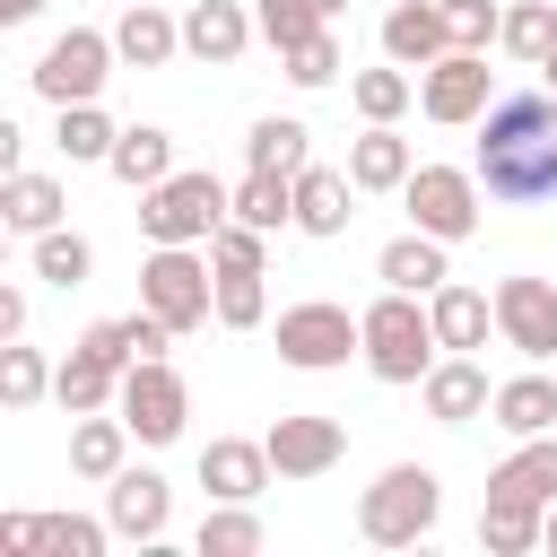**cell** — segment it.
<instances>
[{"mask_svg": "<svg viewBox=\"0 0 557 557\" xmlns=\"http://www.w3.org/2000/svg\"><path fill=\"white\" fill-rule=\"evenodd\" d=\"M470 174L487 183V200H548L557 191V87H522V96H496L479 113V157Z\"/></svg>", "mask_w": 557, "mask_h": 557, "instance_id": "1", "label": "cell"}, {"mask_svg": "<svg viewBox=\"0 0 557 557\" xmlns=\"http://www.w3.org/2000/svg\"><path fill=\"white\" fill-rule=\"evenodd\" d=\"M366 374L374 383H426V366H435V313H426V296H400V287H383L366 313Z\"/></svg>", "mask_w": 557, "mask_h": 557, "instance_id": "2", "label": "cell"}, {"mask_svg": "<svg viewBox=\"0 0 557 557\" xmlns=\"http://www.w3.org/2000/svg\"><path fill=\"white\" fill-rule=\"evenodd\" d=\"M435 513H444V479H435L426 461H392V470L357 496V531H366L374 548H418V540L435 531Z\"/></svg>", "mask_w": 557, "mask_h": 557, "instance_id": "3", "label": "cell"}, {"mask_svg": "<svg viewBox=\"0 0 557 557\" xmlns=\"http://www.w3.org/2000/svg\"><path fill=\"white\" fill-rule=\"evenodd\" d=\"M235 218V191L200 165V174H165L157 191H139V226L148 244H209L218 226Z\"/></svg>", "mask_w": 557, "mask_h": 557, "instance_id": "4", "label": "cell"}, {"mask_svg": "<svg viewBox=\"0 0 557 557\" xmlns=\"http://www.w3.org/2000/svg\"><path fill=\"white\" fill-rule=\"evenodd\" d=\"M218 261H200L191 244H157L148 261H139V305L148 313H165L174 331H200L209 313H218V278H209Z\"/></svg>", "mask_w": 557, "mask_h": 557, "instance_id": "5", "label": "cell"}, {"mask_svg": "<svg viewBox=\"0 0 557 557\" xmlns=\"http://www.w3.org/2000/svg\"><path fill=\"white\" fill-rule=\"evenodd\" d=\"M278 357H287L296 374H331V366L366 357V322H357L348 305H331V296L287 305V313H278Z\"/></svg>", "mask_w": 557, "mask_h": 557, "instance_id": "6", "label": "cell"}, {"mask_svg": "<svg viewBox=\"0 0 557 557\" xmlns=\"http://www.w3.org/2000/svg\"><path fill=\"white\" fill-rule=\"evenodd\" d=\"M113 61H122V52H113V35L70 26V35H52V44H44V61H35L26 78H35V96H44V104H96V87L113 78Z\"/></svg>", "mask_w": 557, "mask_h": 557, "instance_id": "7", "label": "cell"}, {"mask_svg": "<svg viewBox=\"0 0 557 557\" xmlns=\"http://www.w3.org/2000/svg\"><path fill=\"white\" fill-rule=\"evenodd\" d=\"M479 174H461V165H418L409 183H400V200H409V226H426V235H444V244H461V235H479Z\"/></svg>", "mask_w": 557, "mask_h": 557, "instance_id": "8", "label": "cell"}, {"mask_svg": "<svg viewBox=\"0 0 557 557\" xmlns=\"http://www.w3.org/2000/svg\"><path fill=\"white\" fill-rule=\"evenodd\" d=\"M122 418H131L139 444H174L183 418H191V383L165 357H139V366H122Z\"/></svg>", "mask_w": 557, "mask_h": 557, "instance_id": "9", "label": "cell"}, {"mask_svg": "<svg viewBox=\"0 0 557 557\" xmlns=\"http://www.w3.org/2000/svg\"><path fill=\"white\" fill-rule=\"evenodd\" d=\"M418 104H426V122H444V131H461V122H479L487 113V52H444V61H426L418 70Z\"/></svg>", "mask_w": 557, "mask_h": 557, "instance_id": "10", "label": "cell"}, {"mask_svg": "<svg viewBox=\"0 0 557 557\" xmlns=\"http://www.w3.org/2000/svg\"><path fill=\"white\" fill-rule=\"evenodd\" d=\"M270 461H278V479H322V470H339V453H348V426L339 418H322V409H287L270 435Z\"/></svg>", "mask_w": 557, "mask_h": 557, "instance_id": "11", "label": "cell"}, {"mask_svg": "<svg viewBox=\"0 0 557 557\" xmlns=\"http://www.w3.org/2000/svg\"><path fill=\"white\" fill-rule=\"evenodd\" d=\"M165 513H174V487L157 479V470H113L104 479V522H113V540H165Z\"/></svg>", "mask_w": 557, "mask_h": 557, "instance_id": "12", "label": "cell"}, {"mask_svg": "<svg viewBox=\"0 0 557 557\" xmlns=\"http://www.w3.org/2000/svg\"><path fill=\"white\" fill-rule=\"evenodd\" d=\"M496 331L522 357H557V287L548 278H505L496 287Z\"/></svg>", "mask_w": 557, "mask_h": 557, "instance_id": "13", "label": "cell"}, {"mask_svg": "<svg viewBox=\"0 0 557 557\" xmlns=\"http://www.w3.org/2000/svg\"><path fill=\"white\" fill-rule=\"evenodd\" d=\"M418 400H426V418H444V426H470L479 409H496V383H487V366L479 357H435L426 366V383H418Z\"/></svg>", "mask_w": 557, "mask_h": 557, "instance_id": "14", "label": "cell"}, {"mask_svg": "<svg viewBox=\"0 0 557 557\" xmlns=\"http://www.w3.org/2000/svg\"><path fill=\"white\" fill-rule=\"evenodd\" d=\"M270 444H252V435H218V444H200V487L218 496V505H252L261 487H270Z\"/></svg>", "mask_w": 557, "mask_h": 557, "instance_id": "15", "label": "cell"}, {"mask_svg": "<svg viewBox=\"0 0 557 557\" xmlns=\"http://www.w3.org/2000/svg\"><path fill=\"white\" fill-rule=\"evenodd\" d=\"M487 505H531L548 513L557 505V435H522V453H505L487 470Z\"/></svg>", "mask_w": 557, "mask_h": 557, "instance_id": "16", "label": "cell"}, {"mask_svg": "<svg viewBox=\"0 0 557 557\" xmlns=\"http://www.w3.org/2000/svg\"><path fill=\"white\" fill-rule=\"evenodd\" d=\"M444 52H453V17H444V0H400V9L383 17V61L426 70V61H444Z\"/></svg>", "mask_w": 557, "mask_h": 557, "instance_id": "17", "label": "cell"}, {"mask_svg": "<svg viewBox=\"0 0 557 557\" xmlns=\"http://www.w3.org/2000/svg\"><path fill=\"white\" fill-rule=\"evenodd\" d=\"M252 26H261V17H244L235 0H191V9H183V52L209 61V70H226V61H244Z\"/></svg>", "mask_w": 557, "mask_h": 557, "instance_id": "18", "label": "cell"}, {"mask_svg": "<svg viewBox=\"0 0 557 557\" xmlns=\"http://www.w3.org/2000/svg\"><path fill=\"white\" fill-rule=\"evenodd\" d=\"M374 278L383 287H400V296H435L453 270H444V235H426V226H409V235H392L383 252H374Z\"/></svg>", "mask_w": 557, "mask_h": 557, "instance_id": "19", "label": "cell"}, {"mask_svg": "<svg viewBox=\"0 0 557 557\" xmlns=\"http://www.w3.org/2000/svg\"><path fill=\"white\" fill-rule=\"evenodd\" d=\"M113 52L131 70H165L183 52V17H165L157 0H122V26H113Z\"/></svg>", "mask_w": 557, "mask_h": 557, "instance_id": "20", "label": "cell"}, {"mask_svg": "<svg viewBox=\"0 0 557 557\" xmlns=\"http://www.w3.org/2000/svg\"><path fill=\"white\" fill-rule=\"evenodd\" d=\"M409 174H418V157L392 122H366V139H348V183L357 191H400Z\"/></svg>", "mask_w": 557, "mask_h": 557, "instance_id": "21", "label": "cell"}, {"mask_svg": "<svg viewBox=\"0 0 557 557\" xmlns=\"http://www.w3.org/2000/svg\"><path fill=\"white\" fill-rule=\"evenodd\" d=\"M348 191H357V183H348V165H305V174H296V226H305V235H322V244H331V235H348V218H357V209H348Z\"/></svg>", "mask_w": 557, "mask_h": 557, "instance_id": "22", "label": "cell"}, {"mask_svg": "<svg viewBox=\"0 0 557 557\" xmlns=\"http://www.w3.org/2000/svg\"><path fill=\"white\" fill-rule=\"evenodd\" d=\"M426 313H435V339L444 348H487V331H496V296H479V287H461V278H444L435 296H426Z\"/></svg>", "mask_w": 557, "mask_h": 557, "instance_id": "23", "label": "cell"}, {"mask_svg": "<svg viewBox=\"0 0 557 557\" xmlns=\"http://www.w3.org/2000/svg\"><path fill=\"white\" fill-rule=\"evenodd\" d=\"M104 165H113V183H131V191H157V183L174 174V139H165L157 122H131V131L113 139V157H104Z\"/></svg>", "mask_w": 557, "mask_h": 557, "instance_id": "24", "label": "cell"}, {"mask_svg": "<svg viewBox=\"0 0 557 557\" xmlns=\"http://www.w3.org/2000/svg\"><path fill=\"white\" fill-rule=\"evenodd\" d=\"M52 400H61L70 418H87V409L122 400V366H104L96 348H70V357H61V374H52Z\"/></svg>", "mask_w": 557, "mask_h": 557, "instance_id": "25", "label": "cell"}, {"mask_svg": "<svg viewBox=\"0 0 557 557\" xmlns=\"http://www.w3.org/2000/svg\"><path fill=\"white\" fill-rule=\"evenodd\" d=\"M0 218L35 244L44 226H61V183H52V174H26V165H17V174H0Z\"/></svg>", "mask_w": 557, "mask_h": 557, "instance_id": "26", "label": "cell"}, {"mask_svg": "<svg viewBox=\"0 0 557 557\" xmlns=\"http://www.w3.org/2000/svg\"><path fill=\"white\" fill-rule=\"evenodd\" d=\"M122 453H131V418L87 409V418L70 426V470H78V479H113V470H122Z\"/></svg>", "mask_w": 557, "mask_h": 557, "instance_id": "27", "label": "cell"}, {"mask_svg": "<svg viewBox=\"0 0 557 557\" xmlns=\"http://www.w3.org/2000/svg\"><path fill=\"white\" fill-rule=\"evenodd\" d=\"M305 122L296 113H261L252 131H244V165H261V174H305Z\"/></svg>", "mask_w": 557, "mask_h": 557, "instance_id": "28", "label": "cell"}, {"mask_svg": "<svg viewBox=\"0 0 557 557\" xmlns=\"http://www.w3.org/2000/svg\"><path fill=\"white\" fill-rule=\"evenodd\" d=\"M496 426H505V435H548V426H557V383H548V374L496 383Z\"/></svg>", "mask_w": 557, "mask_h": 557, "instance_id": "29", "label": "cell"}, {"mask_svg": "<svg viewBox=\"0 0 557 557\" xmlns=\"http://www.w3.org/2000/svg\"><path fill=\"white\" fill-rule=\"evenodd\" d=\"M235 218L244 226H261V235H278V226H296V174H244L235 183Z\"/></svg>", "mask_w": 557, "mask_h": 557, "instance_id": "30", "label": "cell"}, {"mask_svg": "<svg viewBox=\"0 0 557 557\" xmlns=\"http://www.w3.org/2000/svg\"><path fill=\"white\" fill-rule=\"evenodd\" d=\"M261 540H270L261 513H252V505H218V496H209V513H200V531H191L200 557H252Z\"/></svg>", "mask_w": 557, "mask_h": 557, "instance_id": "31", "label": "cell"}, {"mask_svg": "<svg viewBox=\"0 0 557 557\" xmlns=\"http://www.w3.org/2000/svg\"><path fill=\"white\" fill-rule=\"evenodd\" d=\"M348 104H357L366 122H400V113L418 104V78H409L400 61H383V70H357V78H348Z\"/></svg>", "mask_w": 557, "mask_h": 557, "instance_id": "32", "label": "cell"}, {"mask_svg": "<svg viewBox=\"0 0 557 557\" xmlns=\"http://www.w3.org/2000/svg\"><path fill=\"white\" fill-rule=\"evenodd\" d=\"M87 270H96V244L87 235H70V226H44L35 235V278L44 287H87Z\"/></svg>", "mask_w": 557, "mask_h": 557, "instance_id": "33", "label": "cell"}, {"mask_svg": "<svg viewBox=\"0 0 557 557\" xmlns=\"http://www.w3.org/2000/svg\"><path fill=\"white\" fill-rule=\"evenodd\" d=\"M496 44H505L513 61H531V70H540V61L557 52V0H513V9H505V35H496Z\"/></svg>", "mask_w": 557, "mask_h": 557, "instance_id": "34", "label": "cell"}, {"mask_svg": "<svg viewBox=\"0 0 557 557\" xmlns=\"http://www.w3.org/2000/svg\"><path fill=\"white\" fill-rule=\"evenodd\" d=\"M540 540H548V513H531V505H479V548L522 557V548H540Z\"/></svg>", "mask_w": 557, "mask_h": 557, "instance_id": "35", "label": "cell"}, {"mask_svg": "<svg viewBox=\"0 0 557 557\" xmlns=\"http://www.w3.org/2000/svg\"><path fill=\"white\" fill-rule=\"evenodd\" d=\"M52 392V366H44V348H26V339H0V400L9 409H35Z\"/></svg>", "mask_w": 557, "mask_h": 557, "instance_id": "36", "label": "cell"}, {"mask_svg": "<svg viewBox=\"0 0 557 557\" xmlns=\"http://www.w3.org/2000/svg\"><path fill=\"white\" fill-rule=\"evenodd\" d=\"M113 139H122V131H113L96 104H61V157H70V165H104Z\"/></svg>", "mask_w": 557, "mask_h": 557, "instance_id": "37", "label": "cell"}, {"mask_svg": "<svg viewBox=\"0 0 557 557\" xmlns=\"http://www.w3.org/2000/svg\"><path fill=\"white\" fill-rule=\"evenodd\" d=\"M252 17H261V35L287 52V44H305V35H322V26H331V0H261Z\"/></svg>", "mask_w": 557, "mask_h": 557, "instance_id": "38", "label": "cell"}, {"mask_svg": "<svg viewBox=\"0 0 557 557\" xmlns=\"http://www.w3.org/2000/svg\"><path fill=\"white\" fill-rule=\"evenodd\" d=\"M278 61H287V78H296V87H331V78L348 70V61H339V35H331V26H322V35H305V44H287Z\"/></svg>", "mask_w": 557, "mask_h": 557, "instance_id": "39", "label": "cell"}, {"mask_svg": "<svg viewBox=\"0 0 557 557\" xmlns=\"http://www.w3.org/2000/svg\"><path fill=\"white\" fill-rule=\"evenodd\" d=\"M261 313H270L261 270H218V322H226V331H252Z\"/></svg>", "mask_w": 557, "mask_h": 557, "instance_id": "40", "label": "cell"}, {"mask_svg": "<svg viewBox=\"0 0 557 557\" xmlns=\"http://www.w3.org/2000/svg\"><path fill=\"white\" fill-rule=\"evenodd\" d=\"M113 522H87V513H44V557H104Z\"/></svg>", "mask_w": 557, "mask_h": 557, "instance_id": "41", "label": "cell"}, {"mask_svg": "<svg viewBox=\"0 0 557 557\" xmlns=\"http://www.w3.org/2000/svg\"><path fill=\"white\" fill-rule=\"evenodd\" d=\"M444 17H453V44H461V52H487V44L505 35V9H496V0H444Z\"/></svg>", "mask_w": 557, "mask_h": 557, "instance_id": "42", "label": "cell"}, {"mask_svg": "<svg viewBox=\"0 0 557 557\" xmlns=\"http://www.w3.org/2000/svg\"><path fill=\"white\" fill-rule=\"evenodd\" d=\"M209 261H218V270H261V226L226 218V226L209 235Z\"/></svg>", "mask_w": 557, "mask_h": 557, "instance_id": "43", "label": "cell"}, {"mask_svg": "<svg viewBox=\"0 0 557 557\" xmlns=\"http://www.w3.org/2000/svg\"><path fill=\"white\" fill-rule=\"evenodd\" d=\"M0 548L9 557H44V513H0Z\"/></svg>", "mask_w": 557, "mask_h": 557, "instance_id": "44", "label": "cell"}, {"mask_svg": "<svg viewBox=\"0 0 557 557\" xmlns=\"http://www.w3.org/2000/svg\"><path fill=\"white\" fill-rule=\"evenodd\" d=\"M0 339H26V287H0Z\"/></svg>", "mask_w": 557, "mask_h": 557, "instance_id": "45", "label": "cell"}, {"mask_svg": "<svg viewBox=\"0 0 557 557\" xmlns=\"http://www.w3.org/2000/svg\"><path fill=\"white\" fill-rule=\"evenodd\" d=\"M17 157H26V131H17V122H0V174H17Z\"/></svg>", "mask_w": 557, "mask_h": 557, "instance_id": "46", "label": "cell"}, {"mask_svg": "<svg viewBox=\"0 0 557 557\" xmlns=\"http://www.w3.org/2000/svg\"><path fill=\"white\" fill-rule=\"evenodd\" d=\"M35 9H44V0H0V26H26Z\"/></svg>", "mask_w": 557, "mask_h": 557, "instance_id": "47", "label": "cell"}, {"mask_svg": "<svg viewBox=\"0 0 557 557\" xmlns=\"http://www.w3.org/2000/svg\"><path fill=\"white\" fill-rule=\"evenodd\" d=\"M540 78H548V87H557V52H548V61H540Z\"/></svg>", "mask_w": 557, "mask_h": 557, "instance_id": "48", "label": "cell"}, {"mask_svg": "<svg viewBox=\"0 0 557 557\" xmlns=\"http://www.w3.org/2000/svg\"><path fill=\"white\" fill-rule=\"evenodd\" d=\"M548 548H557V505H548Z\"/></svg>", "mask_w": 557, "mask_h": 557, "instance_id": "49", "label": "cell"}, {"mask_svg": "<svg viewBox=\"0 0 557 557\" xmlns=\"http://www.w3.org/2000/svg\"><path fill=\"white\" fill-rule=\"evenodd\" d=\"M339 9H348V0H331V17H339Z\"/></svg>", "mask_w": 557, "mask_h": 557, "instance_id": "50", "label": "cell"}]
</instances>
